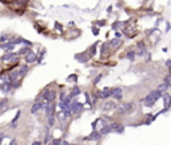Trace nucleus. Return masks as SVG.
Here are the masks:
<instances>
[{
  "instance_id": "13",
  "label": "nucleus",
  "mask_w": 171,
  "mask_h": 145,
  "mask_svg": "<svg viewBox=\"0 0 171 145\" xmlns=\"http://www.w3.org/2000/svg\"><path fill=\"white\" fill-rule=\"evenodd\" d=\"M163 98H164V105H166V107H169L170 105H171V97H170V94H164L163 95Z\"/></svg>"
},
{
  "instance_id": "7",
  "label": "nucleus",
  "mask_w": 171,
  "mask_h": 145,
  "mask_svg": "<svg viewBox=\"0 0 171 145\" xmlns=\"http://www.w3.org/2000/svg\"><path fill=\"white\" fill-rule=\"evenodd\" d=\"M0 89H2L3 93H7V91L11 89V82H4V83H2V85H0Z\"/></svg>"
},
{
  "instance_id": "14",
  "label": "nucleus",
  "mask_w": 171,
  "mask_h": 145,
  "mask_svg": "<svg viewBox=\"0 0 171 145\" xmlns=\"http://www.w3.org/2000/svg\"><path fill=\"white\" fill-rule=\"evenodd\" d=\"M8 102H7V100H3V101H0V112H3V110H5L7 109V105Z\"/></svg>"
},
{
  "instance_id": "2",
  "label": "nucleus",
  "mask_w": 171,
  "mask_h": 145,
  "mask_svg": "<svg viewBox=\"0 0 171 145\" xmlns=\"http://www.w3.org/2000/svg\"><path fill=\"white\" fill-rule=\"evenodd\" d=\"M56 98V91L51 90V91H46L44 94V100L47 101V102H52V101Z\"/></svg>"
},
{
  "instance_id": "19",
  "label": "nucleus",
  "mask_w": 171,
  "mask_h": 145,
  "mask_svg": "<svg viewBox=\"0 0 171 145\" xmlns=\"http://www.w3.org/2000/svg\"><path fill=\"white\" fill-rule=\"evenodd\" d=\"M78 94H79V89H78V87H75V89H74V91H72V94H70V97L72 98L74 95H78Z\"/></svg>"
},
{
  "instance_id": "4",
  "label": "nucleus",
  "mask_w": 171,
  "mask_h": 145,
  "mask_svg": "<svg viewBox=\"0 0 171 145\" xmlns=\"http://www.w3.org/2000/svg\"><path fill=\"white\" fill-rule=\"evenodd\" d=\"M132 104H123L122 106L118 107V114H124L126 112H128L130 109H131Z\"/></svg>"
},
{
  "instance_id": "6",
  "label": "nucleus",
  "mask_w": 171,
  "mask_h": 145,
  "mask_svg": "<svg viewBox=\"0 0 171 145\" xmlns=\"http://www.w3.org/2000/svg\"><path fill=\"white\" fill-rule=\"evenodd\" d=\"M120 44H122V39H118V38L116 39H112V41L110 42V46L112 48H118Z\"/></svg>"
},
{
  "instance_id": "1",
  "label": "nucleus",
  "mask_w": 171,
  "mask_h": 145,
  "mask_svg": "<svg viewBox=\"0 0 171 145\" xmlns=\"http://www.w3.org/2000/svg\"><path fill=\"white\" fill-rule=\"evenodd\" d=\"M159 97H160V91L159 90H154V91H151L144 100H143V104L147 105V106H151V105L154 104Z\"/></svg>"
},
{
  "instance_id": "18",
  "label": "nucleus",
  "mask_w": 171,
  "mask_h": 145,
  "mask_svg": "<svg viewBox=\"0 0 171 145\" xmlns=\"http://www.w3.org/2000/svg\"><path fill=\"white\" fill-rule=\"evenodd\" d=\"M169 87V83H163V85H160L159 87H158V90L162 91V90H166V89Z\"/></svg>"
},
{
  "instance_id": "3",
  "label": "nucleus",
  "mask_w": 171,
  "mask_h": 145,
  "mask_svg": "<svg viewBox=\"0 0 171 145\" xmlns=\"http://www.w3.org/2000/svg\"><path fill=\"white\" fill-rule=\"evenodd\" d=\"M21 75H20V71L19 70H12V71L10 73V79L11 82H16L17 79H20Z\"/></svg>"
},
{
  "instance_id": "12",
  "label": "nucleus",
  "mask_w": 171,
  "mask_h": 145,
  "mask_svg": "<svg viewBox=\"0 0 171 145\" xmlns=\"http://www.w3.org/2000/svg\"><path fill=\"white\" fill-rule=\"evenodd\" d=\"M120 93H122L120 89H114V90L111 91V95H114L115 98H120V97H122V94H120Z\"/></svg>"
},
{
  "instance_id": "20",
  "label": "nucleus",
  "mask_w": 171,
  "mask_h": 145,
  "mask_svg": "<svg viewBox=\"0 0 171 145\" xmlns=\"http://www.w3.org/2000/svg\"><path fill=\"white\" fill-rule=\"evenodd\" d=\"M21 54H28L30 52V48H27V47H24V48H21Z\"/></svg>"
},
{
  "instance_id": "16",
  "label": "nucleus",
  "mask_w": 171,
  "mask_h": 145,
  "mask_svg": "<svg viewBox=\"0 0 171 145\" xmlns=\"http://www.w3.org/2000/svg\"><path fill=\"white\" fill-rule=\"evenodd\" d=\"M19 71H20V75H21V77H24V75H26V74H27V71H28V67H27V66L20 67V69H19Z\"/></svg>"
},
{
  "instance_id": "15",
  "label": "nucleus",
  "mask_w": 171,
  "mask_h": 145,
  "mask_svg": "<svg viewBox=\"0 0 171 145\" xmlns=\"http://www.w3.org/2000/svg\"><path fill=\"white\" fill-rule=\"evenodd\" d=\"M71 109H72V112H76L79 107H82V105H80V102H72V105H70Z\"/></svg>"
},
{
  "instance_id": "10",
  "label": "nucleus",
  "mask_w": 171,
  "mask_h": 145,
  "mask_svg": "<svg viewBox=\"0 0 171 145\" xmlns=\"http://www.w3.org/2000/svg\"><path fill=\"white\" fill-rule=\"evenodd\" d=\"M43 105H44V104H42V102H36L35 105H33V106H32V109H31V112H32V113H36V112H39V110L40 109H42V107H43Z\"/></svg>"
},
{
  "instance_id": "21",
  "label": "nucleus",
  "mask_w": 171,
  "mask_h": 145,
  "mask_svg": "<svg viewBox=\"0 0 171 145\" xmlns=\"http://www.w3.org/2000/svg\"><path fill=\"white\" fill-rule=\"evenodd\" d=\"M58 118H59V120H64V113H63V112L59 113V114H58Z\"/></svg>"
},
{
  "instance_id": "8",
  "label": "nucleus",
  "mask_w": 171,
  "mask_h": 145,
  "mask_svg": "<svg viewBox=\"0 0 171 145\" xmlns=\"http://www.w3.org/2000/svg\"><path fill=\"white\" fill-rule=\"evenodd\" d=\"M35 61H36V55L35 54H31V52H28V54L26 55V62L32 63V62H35Z\"/></svg>"
},
{
  "instance_id": "9",
  "label": "nucleus",
  "mask_w": 171,
  "mask_h": 145,
  "mask_svg": "<svg viewBox=\"0 0 171 145\" xmlns=\"http://www.w3.org/2000/svg\"><path fill=\"white\" fill-rule=\"evenodd\" d=\"M54 110H55V106H54V104L48 102V106H47V116H48V117L54 116Z\"/></svg>"
},
{
  "instance_id": "22",
  "label": "nucleus",
  "mask_w": 171,
  "mask_h": 145,
  "mask_svg": "<svg viewBox=\"0 0 171 145\" xmlns=\"http://www.w3.org/2000/svg\"><path fill=\"white\" fill-rule=\"evenodd\" d=\"M60 143H62L60 140H54V141H52V144H60Z\"/></svg>"
},
{
  "instance_id": "5",
  "label": "nucleus",
  "mask_w": 171,
  "mask_h": 145,
  "mask_svg": "<svg viewBox=\"0 0 171 145\" xmlns=\"http://www.w3.org/2000/svg\"><path fill=\"white\" fill-rule=\"evenodd\" d=\"M116 107V102H114V101H108V102H106L103 106H102V109L103 110H112Z\"/></svg>"
},
{
  "instance_id": "11",
  "label": "nucleus",
  "mask_w": 171,
  "mask_h": 145,
  "mask_svg": "<svg viewBox=\"0 0 171 145\" xmlns=\"http://www.w3.org/2000/svg\"><path fill=\"white\" fill-rule=\"evenodd\" d=\"M99 97L100 98H107V97H110L111 95V91L110 90H103V91H99Z\"/></svg>"
},
{
  "instance_id": "23",
  "label": "nucleus",
  "mask_w": 171,
  "mask_h": 145,
  "mask_svg": "<svg viewBox=\"0 0 171 145\" xmlns=\"http://www.w3.org/2000/svg\"><path fill=\"white\" fill-rule=\"evenodd\" d=\"M3 136H4V134H3V133H2V132H0V141H2V138H3Z\"/></svg>"
},
{
  "instance_id": "17",
  "label": "nucleus",
  "mask_w": 171,
  "mask_h": 145,
  "mask_svg": "<svg viewBox=\"0 0 171 145\" xmlns=\"http://www.w3.org/2000/svg\"><path fill=\"white\" fill-rule=\"evenodd\" d=\"M14 57H15V54H7V55H4V57H3L2 59L4 61V62H8V61L12 59V58H14Z\"/></svg>"
}]
</instances>
